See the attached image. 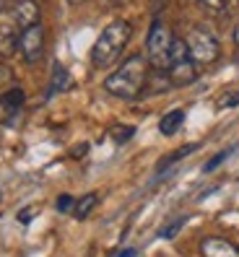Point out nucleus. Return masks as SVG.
Masks as SVG:
<instances>
[{
    "label": "nucleus",
    "mask_w": 239,
    "mask_h": 257,
    "mask_svg": "<svg viewBox=\"0 0 239 257\" xmlns=\"http://www.w3.org/2000/svg\"><path fill=\"white\" fill-rule=\"evenodd\" d=\"M19 52H21L26 65H34V63L42 60V55H44V26L42 24L21 29V34H19Z\"/></svg>",
    "instance_id": "423d86ee"
},
{
    "label": "nucleus",
    "mask_w": 239,
    "mask_h": 257,
    "mask_svg": "<svg viewBox=\"0 0 239 257\" xmlns=\"http://www.w3.org/2000/svg\"><path fill=\"white\" fill-rule=\"evenodd\" d=\"M26 101V94L21 88H8V91L0 94V122H11L16 117Z\"/></svg>",
    "instance_id": "1a4fd4ad"
},
{
    "label": "nucleus",
    "mask_w": 239,
    "mask_h": 257,
    "mask_svg": "<svg viewBox=\"0 0 239 257\" xmlns=\"http://www.w3.org/2000/svg\"><path fill=\"white\" fill-rule=\"evenodd\" d=\"M182 223H185V218H179L177 223H172V229H167V231H161V236H167V239H169V236H174V234L179 231V226H182Z\"/></svg>",
    "instance_id": "4be33fe9"
},
{
    "label": "nucleus",
    "mask_w": 239,
    "mask_h": 257,
    "mask_svg": "<svg viewBox=\"0 0 239 257\" xmlns=\"http://www.w3.org/2000/svg\"><path fill=\"white\" fill-rule=\"evenodd\" d=\"M73 205H76V198H70V195H60L57 198V210L60 213H73Z\"/></svg>",
    "instance_id": "f3484780"
},
{
    "label": "nucleus",
    "mask_w": 239,
    "mask_h": 257,
    "mask_svg": "<svg viewBox=\"0 0 239 257\" xmlns=\"http://www.w3.org/2000/svg\"><path fill=\"white\" fill-rule=\"evenodd\" d=\"M32 216H34V210H24V213H19V221L26 223V221H32Z\"/></svg>",
    "instance_id": "5701e85b"
},
{
    "label": "nucleus",
    "mask_w": 239,
    "mask_h": 257,
    "mask_svg": "<svg viewBox=\"0 0 239 257\" xmlns=\"http://www.w3.org/2000/svg\"><path fill=\"white\" fill-rule=\"evenodd\" d=\"M8 81H13V73H11V68L0 60V86L3 83H8Z\"/></svg>",
    "instance_id": "aec40b11"
},
{
    "label": "nucleus",
    "mask_w": 239,
    "mask_h": 257,
    "mask_svg": "<svg viewBox=\"0 0 239 257\" xmlns=\"http://www.w3.org/2000/svg\"><path fill=\"white\" fill-rule=\"evenodd\" d=\"M130 37H133V26L128 21H112L109 26H104V32L96 37L91 47L94 68H109L112 63H117L120 55L125 52Z\"/></svg>",
    "instance_id": "f03ea898"
},
{
    "label": "nucleus",
    "mask_w": 239,
    "mask_h": 257,
    "mask_svg": "<svg viewBox=\"0 0 239 257\" xmlns=\"http://www.w3.org/2000/svg\"><path fill=\"white\" fill-rule=\"evenodd\" d=\"M229 154H231V148H226V151H221V154H216L211 161H208V164L203 166V172H213V169H218V166H221V161L226 159Z\"/></svg>",
    "instance_id": "a211bd4d"
},
{
    "label": "nucleus",
    "mask_w": 239,
    "mask_h": 257,
    "mask_svg": "<svg viewBox=\"0 0 239 257\" xmlns=\"http://www.w3.org/2000/svg\"><path fill=\"white\" fill-rule=\"evenodd\" d=\"M203 257H239V244L223 239V236H205L200 241Z\"/></svg>",
    "instance_id": "6e6552de"
},
{
    "label": "nucleus",
    "mask_w": 239,
    "mask_h": 257,
    "mask_svg": "<svg viewBox=\"0 0 239 257\" xmlns=\"http://www.w3.org/2000/svg\"><path fill=\"white\" fill-rule=\"evenodd\" d=\"M70 86V73L60 65V63H55V68H52V83H50V96H55V94H63L65 88Z\"/></svg>",
    "instance_id": "f8f14e48"
},
{
    "label": "nucleus",
    "mask_w": 239,
    "mask_h": 257,
    "mask_svg": "<svg viewBox=\"0 0 239 257\" xmlns=\"http://www.w3.org/2000/svg\"><path fill=\"white\" fill-rule=\"evenodd\" d=\"M236 104H239V88H236V91L223 94L221 101H218V107H221V109H226V107H236Z\"/></svg>",
    "instance_id": "6ab92c4d"
},
{
    "label": "nucleus",
    "mask_w": 239,
    "mask_h": 257,
    "mask_svg": "<svg viewBox=\"0 0 239 257\" xmlns=\"http://www.w3.org/2000/svg\"><path fill=\"white\" fill-rule=\"evenodd\" d=\"M172 44H174L172 29L156 16L151 29H148V37H146V60L151 65V70H167L169 68Z\"/></svg>",
    "instance_id": "7ed1b4c3"
},
{
    "label": "nucleus",
    "mask_w": 239,
    "mask_h": 257,
    "mask_svg": "<svg viewBox=\"0 0 239 257\" xmlns=\"http://www.w3.org/2000/svg\"><path fill=\"white\" fill-rule=\"evenodd\" d=\"M234 44L239 47V21H236V26H234Z\"/></svg>",
    "instance_id": "393cba45"
},
{
    "label": "nucleus",
    "mask_w": 239,
    "mask_h": 257,
    "mask_svg": "<svg viewBox=\"0 0 239 257\" xmlns=\"http://www.w3.org/2000/svg\"><path fill=\"white\" fill-rule=\"evenodd\" d=\"M96 203H99V195H96V192L83 195V198H81V200H76V205H73V216L83 221V218H86V216L96 208Z\"/></svg>",
    "instance_id": "4468645a"
},
{
    "label": "nucleus",
    "mask_w": 239,
    "mask_h": 257,
    "mask_svg": "<svg viewBox=\"0 0 239 257\" xmlns=\"http://www.w3.org/2000/svg\"><path fill=\"white\" fill-rule=\"evenodd\" d=\"M70 6H78V3H86V0H68Z\"/></svg>",
    "instance_id": "a878e982"
},
{
    "label": "nucleus",
    "mask_w": 239,
    "mask_h": 257,
    "mask_svg": "<svg viewBox=\"0 0 239 257\" xmlns=\"http://www.w3.org/2000/svg\"><path fill=\"white\" fill-rule=\"evenodd\" d=\"M148 75H151L148 60L143 55H133L114 73H109L107 78H104V91L117 96V99L133 101V99H138L143 94V88L148 86Z\"/></svg>",
    "instance_id": "f257e3e1"
},
{
    "label": "nucleus",
    "mask_w": 239,
    "mask_h": 257,
    "mask_svg": "<svg viewBox=\"0 0 239 257\" xmlns=\"http://www.w3.org/2000/svg\"><path fill=\"white\" fill-rule=\"evenodd\" d=\"M117 257H136V249H125V252H120Z\"/></svg>",
    "instance_id": "b1692460"
},
{
    "label": "nucleus",
    "mask_w": 239,
    "mask_h": 257,
    "mask_svg": "<svg viewBox=\"0 0 239 257\" xmlns=\"http://www.w3.org/2000/svg\"><path fill=\"white\" fill-rule=\"evenodd\" d=\"M11 19L16 21L19 29H29V26L39 24V19H42L39 3L37 0H16V3H13V11H11Z\"/></svg>",
    "instance_id": "0eeeda50"
},
{
    "label": "nucleus",
    "mask_w": 239,
    "mask_h": 257,
    "mask_svg": "<svg viewBox=\"0 0 239 257\" xmlns=\"http://www.w3.org/2000/svg\"><path fill=\"white\" fill-rule=\"evenodd\" d=\"M198 8L205 13V16L226 19L239 8V0H198Z\"/></svg>",
    "instance_id": "9d476101"
},
{
    "label": "nucleus",
    "mask_w": 239,
    "mask_h": 257,
    "mask_svg": "<svg viewBox=\"0 0 239 257\" xmlns=\"http://www.w3.org/2000/svg\"><path fill=\"white\" fill-rule=\"evenodd\" d=\"M19 34H21V29L16 26V21L0 26V55L3 57H8L19 50Z\"/></svg>",
    "instance_id": "9b49d317"
},
{
    "label": "nucleus",
    "mask_w": 239,
    "mask_h": 257,
    "mask_svg": "<svg viewBox=\"0 0 239 257\" xmlns=\"http://www.w3.org/2000/svg\"><path fill=\"white\" fill-rule=\"evenodd\" d=\"M167 75H169V83H172V86H190V83H195V78H198V65H195V60L190 57L185 39H177V37H174Z\"/></svg>",
    "instance_id": "20e7f679"
},
{
    "label": "nucleus",
    "mask_w": 239,
    "mask_h": 257,
    "mask_svg": "<svg viewBox=\"0 0 239 257\" xmlns=\"http://www.w3.org/2000/svg\"><path fill=\"white\" fill-rule=\"evenodd\" d=\"M182 122H185V112H182V109H172V112H167V114L161 117L159 130H161L164 135H174L179 127H182Z\"/></svg>",
    "instance_id": "ddd939ff"
},
{
    "label": "nucleus",
    "mask_w": 239,
    "mask_h": 257,
    "mask_svg": "<svg viewBox=\"0 0 239 257\" xmlns=\"http://www.w3.org/2000/svg\"><path fill=\"white\" fill-rule=\"evenodd\" d=\"M172 3V0H151V11H154V16H159V13L164 11V8H167Z\"/></svg>",
    "instance_id": "412c9836"
},
{
    "label": "nucleus",
    "mask_w": 239,
    "mask_h": 257,
    "mask_svg": "<svg viewBox=\"0 0 239 257\" xmlns=\"http://www.w3.org/2000/svg\"><path fill=\"white\" fill-rule=\"evenodd\" d=\"M198 148V143H190V146H182L179 151H174V154H169L167 159H161V169H167V166H172L174 161H179V159H185L187 154H192V151Z\"/></svg>",
    "instance_id": "2eb2a0df"
},
{
    "label": "nucleus",
    "mask_w": 239,
    "mask_h": 257,
    "mask_svg": "<svg viewBox=\"0 0 239 257\" xmlns=\"http://www.w3.org/2000/svg\"><path fill=\"white\" fill-rule=\"evenodd\" d=\"M3 8H6V3H3V0H0V11H3Z\"/></svg>",
    "instance_id": "bb28decb"
},
{
    "label": "nucleus",
    "mask_w": 239,
    "mask_h": 257,
    "mask_svg": "<svg viewBox=\"0 0 239 257\" xmlns=\"http://www.w3.org/2000/svg\"><path fill=\"white\" fill-rule=\"evenodd\" d=\"M109 135H112V141L120 146V143H125V141H130L133 135H136V127H125V125H117V127H112L109 130Z\"/></svg>",
    "instance_id": "dca6fc26"
},
{
    "label": "nucleus",
    "mask_w": 239,
    "mask_h": 257,
    "mask_svg": "<svg viewBox=\"0 0 239 257\" xmlns=\"http://www.w3.org/2000/svg\"><path fill=\"white\" fill-rule=\"evenodd\" d=\"M185 44H187V52H190L192 60H195L198 68L200 65H213L218 60V55H221V44H218L216 34L208 32V29H203V26L190 29Z\"/></svg>",
    "instance_id": "39448f33"
}]
</instances>
